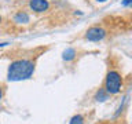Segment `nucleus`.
I'll list each match as a JSON object with an SVG mask.
<instances>
[{"instance_id": "obj_1", "label": "nucleus", "mask_w": 132, "mask_h": 124, "mask_svg": "<svg viewBox=\"0 0 132 124\" xmlns=\"http://www.w3.org/2000/svg\"><path fill=\"white\" fill-rule=\"evenodd\" d=\"M36 70V62L30 58H19L8 65L7 80L8 81H22L33 76Z\"/></svg>"}, {"instance_id": "obj_2", "label": "nucleus", "mask_w": 132, "mask_h": 124, "mask_svg": "<svg viewBox=\"0 0 132 124\" xmlns=\"http://www.w3.org/2000/svg\"><path fill=\"white\" fill-rule=\"evenodd\" d=\"M103 88L109 95H117L121 92L122 88V76L118 70L116 69H109L105 77L103 83Z\"/></svg>"}, {"instance_id": "obj_3", "label": "nucleus", "mask_w": 132, "mask_h": 124, "mask_svg": "<svg viewBox=\"0 0 132 124\" xmlns=\"http://www.w3.org/2000/svg\"><path fill=\"white\" fill-rule=\"evenodd\" d=\"M107 36V30L105 28L99 26V25H94V26L88 28L84 33V39L88 40V41H102L105 40Z\"/></svg>"}, {"instance_id": "obj_4", "label": "nucleus", "mask_w": 132, "mask_h": 124, "mask_svg": "<svg viewBox=\"0 0 132 124\" xmlns=\"http://www.w3.org/2000/svg\"><path fill=\"white\" fill-rule=\"evenodd\" d=\"M28 7L29 10L36 12V14H43L50 10V2L48 0H29Z\"/></svg>"}, {"instance_id": "obj_5", "label": "nucleus", "mask_w": 132, "mask_h": 124, "mask_svg": "<svg viewBox=\"0 0 132 124\" xmlns=\"http://www.w3.org/2000/svg\"><path fill=\"white\" fill-rule=\"evenodd\" d=\"M14 22L15 24H19V25H26V24L30 22V15H29L25 10H21L18 12H15Z\"/></svg>"}, {"instance_id": "obj_6", "label": "nucleus", "mask_w": 132, "mask_h": 124, "mask_svg": "<svg viewBox=\"0 0 132 124\" xmlns=\"http://www.w3.org/2000/svg\"><path fill=\"white\" fill-rule=\"evenodd\" d=\"M76 57H77V51H76V48H73V47L66 48L65 51L62 52V59H63L65 62H70V61H73Z\"/></svg>"}, {"instance_id": "obj_7", "label": "nucleus", "mask_w": 132, "mask_h": 124, "mask_svg": "<svg viewBox=\"0 0 132 124\" xmlns=\"http://www.w3.org/2000/svg\"><path fill=\"white\" fill-rule=\"evenodd\" d=\"M109 98H110V95L106 92L103 87H101V88H99L96 92H95V95H94V99L96 102H106Z\"/></svg>"}, {"instance_id": "obj_8", "label": "nucleus", "mask_w": 132, "mask_h": 124, "mask_svg": "<svg viewBox=\"0 0 132 124\" xmlns=\"http://www.w3.org/2000/svg\"><path fill=\"white\" fill-rule=\"evenodd\" d=\"M84 121H85V119L82 114H74L73 117L70 119L69 124H84Z\"/></svg>"}, {"instance_id": "obj_9", "label": "nucleus", "mask_w": 132, "mask_h": 124, "mask_svg": "<svg viewBox=\"0 0 132 124\" xmlns=\"http://www.w3.org/2000/svg\"><path fill=\"white\" fill-rule=\"evenodd\" d=\"M121 4L124 7H131V4H132V0H122Z\"/></svg>"}, {"instance_id": "obj_10", "label": "nucleus", "mask_w": 132, "mask_h": 124, "mask_svg": "<svg viewBox=\"0 0 132 124\" xmlns=\"http://www.w3.org/2000/svg\"><path fill=\"white\" fill-rule=\"evenodd\" d=\"M8 44H10L8 41H4V43H0V48H3V47H7Z\"/></svg>"}, {"instance_id": "obj_11", "label": "nucleus", "mask_w": 132, "mask_h": 124, "mask_svg": "<svg viewBox=\"0 0 132 124\" xmlns=\"http://www.w3.org/2000/svg\"><path fill=\"white\" fill-rule=\"evenodd\" d=\"M82 14H84V12L80 11V10H76V11H74V15H82Z\"/></svg>"}, {"instance_id": "obj_12", "label": "nucleus", "mask_w": 132, "mask_h": 124, "mask_svg": "<svg viewBox=\"0 0 132 124\" xmlns=\"http://www.w3.org/2000/svg\"><path fill=\"white\" fill-rule=\"evenodd\" d=\"M2 98H3V87L0 86V99H2Z\"/></svg>"}, {"instance_id": "obj_13", "label": "nucleus", "mask_w": 132, "mask_h": 124, "mask_svg": "<svg viewBox=\"0 0 132 124\" xmlns=\"http://www.w3.org/2000/svg\"><path fill=\"white\" fill-rule=\"evenodd\" d=\"M98 3H105V2H107V0H96Z\"/></svg>"}, {"instance_id": "obj_14", "label": "nucleus", "mask_w": 132, "mask_h": 124, "mask_svg": "<svg viewBox=\"0 0 132 124\" xmlns=\"http://www.w3.org/2000/svg\"><path fill=\"white\" fill-rule=\"evenodd\" d=\"M2 22H3V17L0 15V24H2Z\"/></svg>"}]
</instances>
